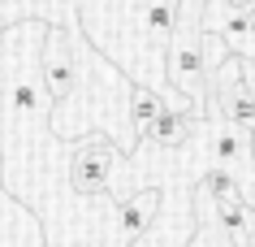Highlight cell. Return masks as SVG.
<instances>
[{
    "mask_svg": "<svg viewBox=\"0 0 255 247\" xmlns=\"http://www.w3.org/2000/svg\"><path fill=\"white\" fill-rule=\"evenodd\" d=\"M247 139H251V169H255V130H251V135H247Z\"/></svg>",
    "mask_w": 255,
    "mask_h": 247,
    "instance_id": "obj_11",
    "label": "cell"
},
{
    "mask_svg": "<svg viewBox=\"0 0 255 247\" xmlns=\"http://www.w3.org/2000/svg\"><path fill=\"white\" fill-rule=\"evenodd\" d=\"M156 204H160V191H156V187L130 195V200H121V204H117L121 243H138V239L151 230V221H156Z\"/></svg>",
    "mask_w": 255,
    "mask_h": 247,
    "instance_id": "obj_4",
    "label": "cell"
},
{
    "mask_svg": "<svg viewBox=\"0 0 255 247\" xmlns=\"http://www.w3.org/2000/svg\"><path fill=\"white\" fill-rule=\"evenodd\" d=\"M216 35L225 39V48L242 61H251L255 56V17L251 13H225L216 22Z\"/></svg>",
    "mask_w": 255,
    "mask_h": 247,
    "instance_id": "obj_6",
    "label": "cell"
},
{
    "mask_svg": "<svg viewBox=\"0 0 255 247\" xmlns=\"http://www.w3.org/2000/svg\"><path fill=\"white\" fill-rule=\"evenodd\" d=\"M190 139V113L182 109V104H169V109L160 113V122L151 126L147 143H156V148H182Z\"/></svg>",
    "mask_w": 255,
    "mask_h": 247,
    "instance_id": "obj_7",
    "label": "cell"
},
{
    "mask_svg": "<svg viewBox=\"0 0 255 247\" xmlns=\"http://www.w3.org/2000/svg\"><path fill=\"white\" fill-rule=\"evenodd\" d=\"M108 169H113V143L108 139H87V143L74 148L69 187L78 195H108Z\"/></svg>",
    "mask_w": 255,
    "mask_h": 247,
    "instance_id": "obj_2",
    "label": "cell"
},
{
    "mask_svg": "<svg viewBox=\"0 0 255 247\" xmlns=\"http://www.w3.org/2000/svg\"><path fill=\"white\" fill-rule=\"evenodd\" d=\"M43 82L52 100H69L78 87V69H74V48H69L65 30H48V48H43Z\"/></svg>",
    "mask_w": 255,
    "mask_h": 247,
    "instance_id": "obj_3",
    "label": "cell"
},
{
    "mask_svg": "<svg viewBox=\"0 0 255 247\" xmlns=\"http://www.w3.org/2000/svg\"><path fill=\"white\" fill-rule=\"evenodd\" d=\"M199 191L212 200V204H229V200H242V182H238V174L234 169H208V178L199 182Z\"/></svg>",
    "mask_w": 255,
    "mask_h": 247,
    "instance_id": "obj_9",
    "label": "cell"
},
{
    "mask_svg": "<svg viewBox=\"0 0 255 247\" xmlns=\"http://www.w3.org/2000/svg\"><path fill=\"white\" fill-rule=\"evenodd\" d=\"M208 148H212V161L221 165V169H242V165H251V139H247V130H238V126L216 130Z\"/></svg>",
    "mask_w": 255,
    "mask_h": 247,
    "instance_id": "obj_5",
    "label": "cell"
},
{
    "mask_svg": "<svg viewBox=\"0 0 255 247\" xmlns=\"http://www.w3.org/2000/svg\"><path fill=\"white\" fill-rule=\"evenodd\" d=\"M164 109H169V104H164L156 91H147V87H138V91H134V100H130V126L138 130V139L151 135V126L160 122Z\"/></svg>",
    "mask_w": 255,
    "mask_h": 247,
    "instance_id": "obj_8",
    "label": "cell"
},
{
    "mask_svg": "<svg viewBox=\"0 0 255 247\" xmlns=\"http://www.w3.org/2000/svg\"><path fill=\"white\" fill-rule=\"evenodd\" d=\"M216 9H221V13H251L255 9V0H212Z\"/></svg>",
    "mask_w": 255,
    "mask_h": 247,
    "instance_id": "obj_10",
    "label": "cell"
},
{
    "mask_svg": "<svg viewBox=\"0 0 255 247\" xmlns=\"http://www.w3.org/2000/svg\"><path fill=\"white\" fill-rule=\"evenodd\" d=\"M164 65H169V82L177 91H186L190 100H203L208 69H203V48H199V13H190L186 26L173 30V39L164 48Z\"/></svg>",
    "mask_w": 255,
    "mask_h": 247,
    "instance_id": "obj_1",
    "label": "cell"
},
{
    "mask_svg": "<svg viewBox=\"0 0 255 247\" xmlns=\"http://www.w3.org/2000/svg\"><path fill=\"white\" fill-rule=\"evenodd\" d=\"M251 226H255V208H251Z\"/></svg>",
    "mask_w": 255,
    "mask_h": 247,
    "instance_id": "obj_12",
    "label": "cell"
}]
</instances>
